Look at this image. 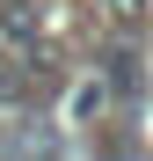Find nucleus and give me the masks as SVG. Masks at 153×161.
Wrapping results in <instances>:
<instances>
[{"mask_svg": "<svg viewBox=\"0 0 153 161\" xmlns=\"http://www.w3.org/2000/svg\"><path fill=\"white\" fill-rule=\"evenodd\" d=\"M15 95H22V66L8 59V51H0V110H8V103H15Z\"/></svg>", "mask_w": 153, "mask_h": 161, "instance_id": "f257e3e1", "label": "nucleus"}]
</instances>
